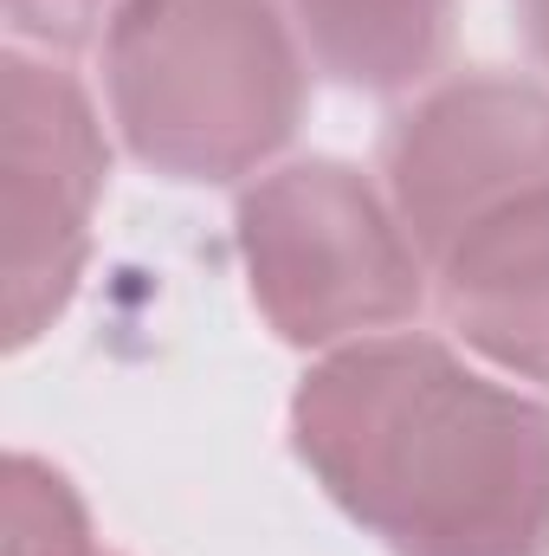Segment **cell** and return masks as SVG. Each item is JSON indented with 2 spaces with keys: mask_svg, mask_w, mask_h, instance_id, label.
<instances>
[{
  "mask_svg": "<svg viewBox=\"0 0 549 556\" xmlns=\"http://www.w3.org/2000/svg\"><path fill=\"white\" fill-rule=\"evenodd\" d=\"M291 453L388 556H549V402L426 330L317 356Z\"/></svg>",
  "mask_w": 549,
  "mask_h": 556,
  "instance_id": "1",
  "label": "cell"
},
{
  "mask_svg": "<svg viewBox=\"0 0 549 556\" xmlns=\"http://www.w3.org/2000/svg\"><path fill=\"white\" fill-rule=\"evenodd\" d=\"M310 59L284 0H124L104 26V104L168 181L266 175L304 124Z\"/></svg>",
  "mask_w": 549,
  "mask_h": 556,
  "instance_id": "2",
  "label": "cell"
},
{
  "mask_svg": "<svg viewBox=\"0 0 549 556\" xmlns=\"http://www.w3.org/2000/svg\"><path fill=\"white\" fill-rule=\"evenodd\" d=\"M233 240L266 330L317 356L413 324L433 285L388 188L343 155L253 175L233 207Z\"/></svg>",
  "mask_w": 549,
  "mask_h": 556,
  "instance_id": "3",
  "label": "cell"
},
{
  "mask_svg": "<svg viewBox=\"0 0 549 556\" xmlns=\"http://www.w3.org/2000/svg\"><path fill=\"white\" fill-rule=\"evenodd\" d=\"M111 181V137L85 78L59 52L0 59V227L7 350L46 337L91 266V220Z\"/></svg>",
  "mask_w": 549,
  "mask_h": 556,
  "instance_id": "4",
  "label": "cell"
},
{
  "mask_svg": "<svg viewBox=\"0 0 549 556\" xmlns=\"http://www.w3.org/2000/svg\"><path fill=\"white\" fill-rule=\"evenodd\" d=\"M382 188L426 266L485 214L549 188V85L524 72H459L382 130Z\"/></svg>",
  "mask_w": 549,
  "mask_h": 556,
  "instance_id": "5",
  "label": "cell"
},
{
  "mask_svg": "<svg viewBox=\"0 0 549 556\" xmlns=\"http://www.w3.org/2000/svg\"><path fill=\"white\" fill-rule=\"evenodd\" d=\"M433 304L472 356L549 389V188L465 227L433 260Z\"/></svg>",
  "mask_w": 549,
  "mask_h": 556,
  "instance_id": "6",
  "label": "cell"
},
{
  "mask_svg": "<svg viewBox=\"0 0 549 556\" xmlns=\"http://www.w3.org/2000/svg\"><path fill=\"white\" fill-rule=\"evenodd\" d=\"M284 13L310 72L343 91L401 98L446 65L459 0H284Z\"/></svg>",
  "mask_w": 549,
  "mask_h": 556,
  "instance_id": "7",
  "label": "cell"
},
{
  "mask_svg": "<svg viewBox=\"0 0 549 556\" xmlns=\"http://www.w3.org/2000/svg\"><path fill=\"white\" fill-rule=\"evenodd\" d=\"M0 556H104L78 485L39 453H7V538H0Z\"/></svg>",
  "mask_w": 549,
  "mask_h": 556,
  "instance_id": "8",
  "label": "cell"
},
{
  "mask_svg": "<svg viewBox=\"0 0 549 556\" xmlns=\"http://www.w3.org/2000/svg\"><path fill=\"white\" fill-rule=\"evenodd\" d=\"M117 7L124 0H0L13 46H33V52H78L104 39Z\"/></svg>",
  "mask_w": 549,
  "mask_h": 556,
  "instance_id": "9",
  "label": "cell"
},
{
  "mask_svg": "<svg viewBox=\"0 0 549 556\" xmlns=\"http://www.w3.org/2000/svg\"><path fill=\"white\" fill-rule=\"evenodd\" d=\"M511 7H518V26H524L531 59L549 72V0H511Z\"/></svg>",
  "mask_w": 549,
  "mask_h": 556,
  "instance_id": "10",
  "label": "cell"
}]
</instances>
